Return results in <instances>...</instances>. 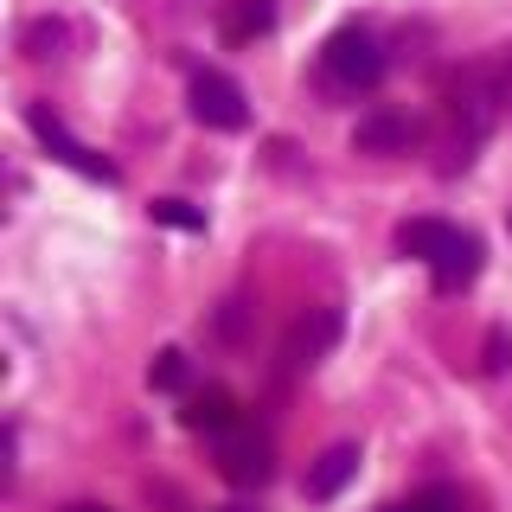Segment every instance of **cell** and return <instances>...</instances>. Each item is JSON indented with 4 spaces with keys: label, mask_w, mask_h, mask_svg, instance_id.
I'll use <instances>...</instances> for the list:
<instances>
[{
    "label": "cell",
    "mask_w": 512,
    "mask_h": 512,
    "mask_svg": "<svg viewBox=\"0 0 512 512\" xmlns=\"http://www.w3.org/2000/svg\"><path fill=\"white\" fill-rule=\"evenodd\" d=\"M480 365H487L493 378L512 372V333L506 327H487V346H480Z\"/></svg>",
    "instance_id": "obj_18"
},
{
    "label": "cell",
    "mask_w": 512,
    "mask_h": 512,
    "mask_svg": "<svg viewBox=\"0 0 512 512\" xmlns=\"http://www.w3.org/2000/svg\"><path fill=\"white\" fill-rule=\"evenodd\" d=\"M506 224H512V212H506Z\"/></svg>",
    "instance_id": "obj_21"
},
{
    "label": "cell",
    "mask_w": 512,
    "mask_h": 512,
    "mask_svg": "<svg viewBox=\"0 0 512 512\" xmlns=\"http://www.w3.org/2000/svg\"><path fill=\"white\" fill-rule=\"evenodd\" d=\"M384 512H468V506H461L455 487H423V493H410V500H397Z\"/></svg>",
    "instance_id": "obj_16"
},
{
    "label": "cell",
    "mask_w": 512,
    "mask_h": 512,
    "mask_svg": "<svg viewBox=\"0 0 512 512\" xmlns=\"http://www.w3.org/2000/svg\"><path fill=\"white\" fill-rule=\"evenodd\" d=\"M148 218L167 224V231H205V212H199V205H186V199H154Z\"/></svg>",
    "instance_id": "obj_14"
},
{
    "label": "cell",
    "mask_w": 512,
    "mask_h": 512,
    "mask_svg": "<svg viewBox=\"0 0 512 512\" xmlns=\"http://www.w3.org/2000/svg\"><path fill=\"white\" fill-rule=\"evenodd\" d=\"M180 423H186V429H205V436H224V429H237V404H231V391H199V397H186Z\"/></svg>",
    "instance_id": "obj_11"
},
{
    "label": "cell",
    "mask_w": 512,
    "mask_h": 512,
    "mask_svg": "<svg viewBox=\"0 0 512 512\" xmlns=\"http://www.w3.org/2000/svg\"><path fill=\"white\" fill-rule=\"evenodd\" d=\"M231 512H250V506H231Z\"/></svg>",
    "instance_id": "obj_20"
},
{
    "label": "cell",
    "mask_w": 512,
    "mask_h": 512,
    "mask_svg": "<svg viewBox=\"0 0 512 512\" xmlns=\"http://www.w3.org/2000/svg\"><path fill=\"white\" fill-rule=\"evenodd\" d=\"M320 64H327V77L340 90H372L378 77H384V52H378V39L372 32H359V26H340L327 39V52H320Z\"/></svg>",
    "instance_id": "obj_2"
},
{
    "label": "cell",
    "mask_w": 512,
    "mask_h": 512,
    "mask_svg": "<svg viewBox=\"0 0 512 512\" xmlns=\"http://www.w3.org/2000/svg\"><path fill=\"white\" fill-rule=\"evenodd\" d=\"M20 45H26V58H58V45H64V26H58V20H32Z\"/></svg>",
    "instance_id": "obj_17"
},
{
    "label": "cell",
    "mask_w": 512,
    "mask_h": 512,
    "mask_svg": "<svg viewBox=\"0 0 512 512\" xmlns=\"http://www.w3.org/2000/svg\"><path fill=\"white\" fill-rule=\"evenodd\" d=\"M26 128L39 135V148L52 154V160H64V167L90 173V180H109V186L122 180V173H116V160H103L96 148H84V141H77V135H71V128H64V122H58V116H52L45 103H26Z\"/></svg>",
    "instance_id": "obj_3"
},
{
    "label": "cell",
    "mask_w": 512,
    "mask_h": 512,
    "mask_svg": "<svg viewBox=\"0 0 512 512\" xmlns=\"http://www.w3.org/2000/svg\"><path fill=\"white\" fill-rule=\"evenodd\" d=\"M64 512H109V506H96V500H77V506H64Z\"/></svg>",
    "instance_id": "obj_19"
},
{
    "label": "cell",
    "mask_w": 512,
    "mask_h": 512,
    "mask_svg": "<svg viewBox=\"0 0 512 512\" xmlns=\"http://www.w3.org/2000/svg\"><path fill=\"white\" fill-rule=\"evenodd\" d=\"M506 84H512V52L480 58V64H468V71L455 77V90H448L455 160H448V167H468V160L480 154V141L493 135V122H500V109H506Z\"/></svg>",
    "instance_id": "obj_1"
},
{
    "label": "cell",
    "mask_w": 512,
    "mask_h": 512,
    "mask_svg": "<svg viewBox=\"0 0 512 512\" xmlns=\"http://www.w3.org/2000/svg\"><path fill=\"white\" fill-rule=\"evenodd\" d=\"M148 384H154V391H186V384H192L186 352H180V346H160L154 365H148Z\"/></svg>",
    "instance_id": "obj_13"
},
{
    "label": "cell",
    "mask_w": 512,
    "mask_h": 512,
    "mask_svg": "<svg viewBox=\"0 0 512 512\" xmlns=\"http://www.w3.org/2000/svg\"><path fill=\"white\" fill-rule=\"evenodd\" d=\"M352 474H359V448H352V442H333L327 455L308 468V500H333Z\"/></svg>",
    "instance_id": "obj_10"
},
{
    "label": "cell",
    "mask_w": 512,
    "mask_h": 512,
    "mask_svg": "<svg viewBox=\"0 0 512 512\" xmlns=\"http://www.w3.org/2000/svg\"><path fill=\"white\" fill-rule=\"evenodd\" d=\"M218 468H224V480H237V487H256V480H269V442L250 436V429H224Z\"/></svg>",
    "instance_id": "obj_7"
},
{
    "label": "cell",
    "mask_w": 512,
    "mask_h": 512,
    "mask_svg": "<svg viewBox=\"0 0 512 512\" xmlns=\"http://www.w3.org/2000/svg\"><path fill=\"white\" fill-rule=\"evenodd\" d=\"M333 340H340V308H308L282 340V365L288 372H314V365L333 352Z\"/></svg>",
    "instance_id": "obj_5"
},
{
    "label": "cell",
    "mask_w": 512,
    "mask_h": 512,
    "mask_svg": "<svg viewBox=\"0 0 512 512\" xmlns=\"http://www.w3.org/2000/svg\"><path fill=\"white\" fill-rule=\"evenodd\" d=\"M429 269H436V288H442V295H455V288H468V282L480 276V237L455 231V237H448V250H442V256H436Z\"/></svg>",
    "instance_id": "obj_9"
},
{
    "label": "cell",
    "mask_w": 512,
    "mask_h": 512,
    "mask_svg": "<svg viewBox=\"0 0 512 512\" xmlns=\"http://www.w3.org/2000/svg\"><path fill=\"white\" fill-rule=\"evenodd\" d=\"M352 148L359 154H410V148H423V122L404 116V109H372L352 128Z\"/></svg>",
    "instance_id": "obj_6"
},
{
    "label": "cell",
    "mask_w": 512,
    "mask_h": 512,
    "mask_svg": "<svg viewBox=\"0 0 512 512\" xmlns=\"http://www.w3.org/2000/svg\"><path fill=\"white\" fill-rule=\"evenodd\" d=\"M192 122L218 128V135H237V128L250 122L244 90H237L224 71H199V77H192Z\"/></svg>",
    "instance_id": "obj_4"
},
{
    "label": "cell",
    "mask_w": 512,
    "mask_h": 512,
    "mask_svg": "<svg viewBox=\"0 0 512 512\" xmlns=\"http://www.w3.org/2000/svg\"><path fill=\"white\" fill-rule=\"evenodd\" d=\"M448 237H455V224H442V218H410L404 231H397V250L416 256V263H436V256L448 250Z\"/></svg>",
    "instance_id": "obj_12"
},
{
    "label": "cell",
    "mask_w": 512,
    "mask_h": 512,
    "mask_svg": "<svg viewBox=\"0 0 512 512\" xmlns=\"http://www.w3.org/2000/svg\"><path fill=\"white\" fill-rule=\"evenodd\" d=\"M269 26H276V7H269V0H224V7H218L224 45H256Z\"/></svg>",
    "instance_id": "obj_8"
},
{
    "label": "cell",
    "mask_w": 512,
    "mask_h": 512,
    "mask_svg": "<svg viewBox=\"0 0 512 512\" xmlns=\"http://www.w3.org/2000/svg\"><path fill=\"white\" fill-rule=\"evenodd\" d=\"M250 301L244 295H231V301H224V308H218V320H212V333H218V340L224 346H244V327H250Z\"/></svg>",
    "instance_id": "obj_15"
}]
</instances>
